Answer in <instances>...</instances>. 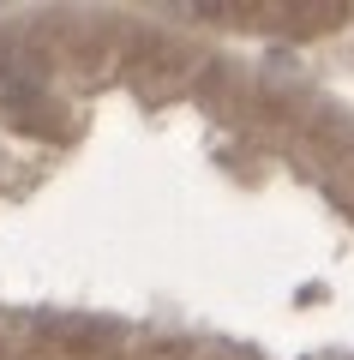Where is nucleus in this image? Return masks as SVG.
Instances as JSON below:
<instances>
[{
    "mask_svg": "<svg viewBox=\"0 0 354 360\" xmlns=\"http://www.w3.org/2000/svg\"><path fill=\"white\" fill-rule=\"evenodd\" d=\"M37 90H42V66L30 60V54L0 49V103H25V96H37Z\"/></svg>",
    "mask_w": 354,
    "mask_h": 360,
    "instance_id": "obj_1",
    "label": "nucleus"
}]
</instances>
